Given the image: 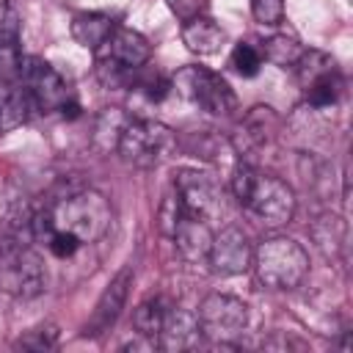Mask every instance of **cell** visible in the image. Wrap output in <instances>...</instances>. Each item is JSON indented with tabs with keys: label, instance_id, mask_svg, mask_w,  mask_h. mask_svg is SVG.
I'll use <instances>...</instances> for the list:
<instances>
[{
	"label": "cell",
	"instance_id": "cell-1",
	"mask_svg": "<svg viewBox=\"0 0 353 353\" xmlns=\"http://www.w3.org/2000/svg\"><path fill=\"white\" fill-rule=\"evenodd\" d=\"M229 185H232L234 199H237L262 226L279 229V226H284V223L292 221L295 207H298V199H295V190H292L281 176L265 174V171H259L254 163L240 160V163L232 168Z\"/></svg>",
	"mask_w": 353,
	"mask_h": 353
},
{
	"label": "cell",
	"instance_id": "cell-2",
	"mask_svg": "<svg viewBox=\"0 0 353 353\" xmlns=\"http://www.w3.org/2000/svg\"><path fill=\"white\" fill-rule=\"evenodd\" d=\"M251 268L265 290L287 292L301 287L309 276V254L298 240L287 234H270L254 248Z\"/></svg>",
	"mask_w": 353,
	"mask_h": 353
},
{
	"label": "cell",
	"instance_id": "cell-3",
	"mask_svg": "<svg viewBox=\"0 0 353 353\" xmlns=\"http://www.w3.org/2000/svg\"><path fill=\"white\" fill-rule=\"evenodd\" d=\"M47 212H50L52 229L72 232L74 237H80V243H97L99 237L108 234L113 223L110 201L91 188L61 196L52 207H47Z\"/></svg>",
	"mask_w": 353,
	"mask_h": 353
},
{
	"label": "cell",
	"instance_id": "cell-4",
	"mask_svg": "<svg viewBox=\"0 0 353 353\" xmlns=\"http://www.w3.org/2000/svg\"><path fill=\"white\" fill-rule=\"evenodd\" d=\"M176 132L168 124L154 119H130L116 152L135 168H157L176 152Z\"/></svg>",
	"mask_w": 353,
	"mask_h": 353
},
{
	"label": "cell",
	"instance_id": "cell-5",
	"mask_svg": "<svg viewBox=\"0 0 353 353\" xmlns=\"http://www.w3.org/2000/svg\"><path fill=\"white\" fill-rule=\"evenodd\" d=\"M47 287V273L41 256L28 243L0 240V290L30 301Z\"/></svg>",
	"mask_w": 353,
	"mask_h": 353
},
{
	"label": "cell",
	"instance_id": "cell-6",
	"mask_svg": "<svg viewBox=\"0 0 353 353\" xmlns=\"http://www.w3.org/2000/svg\"><path fill=\"white\" fill-rule=\"evenodd\" d=\"M171 88H176L185 99H190L193 105H199L204 113L215 119H226L237 110V94L232 91V85L207 66L179 69L176 77L171 80Z\"/></svg>",
	"mask_w": 353,
	"mask_h": 353
},
{
	"label": "cell",
	"instance_id": "cell-7",
	"mask_svg": "<svg viewBox=\"0 0 353 353\" xmlns=\"http://www.w3.org/2000/svg\"><path fill=\"white\" fill-rule=\"evenodd\" d=\"M196 317H199V325H201V336H207L212 345L234 347L237 336L248 325V306H245V301H240L234 295L210 292L199 303Z\"/></svg>",
	"mask_w": 353,
	"mask_h": 353
},
{
	"label": "cell",
	"instance_id": "cell-8",
	"mask_svg": "<svg viewBox=\"0 0 353 353\" xmlns=\"http://www.w3.org/2000/svg\"><path fill=\"white\" fill-rule=\"evenodd\" d=\"M174 190L182 199V207L204 221H212L223 212V188L218 179L199 168H179L174 176Z\"/></svg>",
	"mask_w": 353,
	"mask_h": 353
},
{
	"label": "cell",
	"instance_id": "cell-9",
	"mask_svg": "<svg viewBox=\"0 0 353 353\" xmlns=\"http://www.w3.org/2000/svg\"><path fill=\"white\" fill-rule=\"evenodd\" d=\"M17 72L22 77L25 91L30 94L33 108H39L41 113L61 110V105L69 99V88H66L63 77L47 61H41L36 55H25V58H19Z\"/></svg>",
	"mask_w": 353,
	"mask_h": 353
},
{
	"label": "cell",
	"instance_id": "cell-10",
	"mask_svg": "<svg viewBox=\"0 0 353 353\" xmlns=\"http://www.w3.org/2000/svg\"><path fill=\"white\" fill-rule=\"evenodd\" d=\"M132 279H135L132 265H124V268L108 281V287H105L102 295L97 298V306H94L88 323L83 325V336H85V339H99V336H105V334L116 325V320L121 317V312H124V306H127Z\"/></svg>",
	"mask_w": 353,
	"mask_h": 353
},
{
	"label": "cell",
	"instance_id": "cell-11",
	"mask_svg": "<svg viewBox=\"0 0 353 353\" xmlns=\"http://www.w3.org/2000/svg\"><path fill=\"white\" fill-rule=\"evenodd\" d=\"M254 248L248 234L240 226H223L218 234H212V245L207 254V262L212 273L218 276H240L251 268Z\"/></svg>",
	"mask_w": 353,
	"mask_h": 353
},
{
	"label": "cell",
	"instance_id": "cell-12",
	"mask_svg": "<svg viewBox=\"0 0 353 353\" xmlns=\"http://www.w3.org/2000/svg\"><path fill=\"white\" fill-rule=\"evenodd\" d=\"M276 127H279V116L273 113V108H268V105L251 108L248 116L237 124V130L232 135V152L248 163V154H256L262 146L270 143Z\"/></svg>",
	"mask_w": 353,
	"mask_h": 353
},
{
	"label": "cell",
	"instance_id": "cell-13",
	"mask_svg": "<svg viewBox=\"0 0 353 353\" xmlns=\"http://www.w3.org/2000/svg\"><path fill=\"white\" fill-rule=\"evenodd\" d=\"M157 336H160V347H163V350H171V353L196 347L199 339H201V325H199L196 312H190V309H185V306H171V309H165L163 328H160Z\"/></svg>",
	"mask_w": 353,
	"mask_h": 353
},
{
	"label": "cell",
	"instance_id": "cell-14",
	"mask_svg": "<svg viewBox=\"0 0 353 353\" xmlns=\"http://www.w3.org/2000/svg\"><path fill=\"white\" fill-rule=\"evenodd\" d=\"M179 248V254L188 259V262H201L207 259L210 254V245H212V229L204 218H196L190 212L182 215V221L176 223L174 229V237H171Z\"/></svg>",
	"mask_w": 353,
	"mask_h": 353
},
{
	"label": "cell",
	"instance_id": "cell-15",
	"mask_svg": "<svg viewBox=\"0 0 353 353\" xmlns=\"http://www.w3.org/2000/svg\"><path fill=\"white\" fill-rule=\"evenodd\" d=\"M182 44L193 55H215L226 44V30L210 17H193L182 22Z\"/></svg>",
	"mask_w": 353,
	"mask_h": 353
},
{
	"label": "cell",
	"instance_id": "cell-16",
	"mask_svg": "<svg viewBox=\"0 0 353 353\" xmlns=\"http://www.w3.org/2000/svg\"><path fill=\"white\" fill-rule=\"evenodd\" d=\"M108 55L121 61L130 69H141L152 58V44L143 33L132 28H116L108 39Z\"/></svg>",
	"mask_w": 353,
	"mask_h": 353
},
{
	"label": "cell",
	"instance_id": "cell-17",
	"mask_svg": "<svg viewBox=\"0 0 353 353\" xmlns=\"http://www.w3.org/2000/svg\"><path fill=\"white\" fill-rule=\"evenodd\" d=\"M69 30H72V39L80 47L97 50V47L108 44V39L116 30V25H113V17H108L102 11H80V14L72 17Z\"/></svg>",
	"mask_w": 353,
	"mask_h": 353
},
{
	"label": "cell",
	"instance_id": "cell-18",
	"mask_svg": "<svg viewBox=\"0 0 353 353\" xmlns=\"http://www.w3.org/2000/svg\"><path fill=\"white\" fill-rule=\"evenodd\" d=\"M30 110H33V102L22 83L19 85L0 83V132H11V130L22 127L28 121Z\"/></svg>",
	"mask_w": 353,
	"mask_h": 353
},
{
	"label": "cell",
	"instance_id": "cell-19",
	"mask_svg": "<svg viewBox=\"0 0 353 353\" xmlns=\"http://www.w3.org/2000/svg\"><path fill=\"white\" fill-rule=\"evenodd\" d=\"M309 234H312L317 251H320L325 259H331V256H336V254L342 251V245H345V221H342L339 215H334V212H323V215H317V218L312 221Z\"/></svg>",
	"mask_w": 353,
	"mask_h": 353
},
{
	"label": "cell",
	"instance_id": "cell-20",
	"mask_svg": "<svg viewBox=\"0 0 353 353\" xmlns=\"http://www.w3.org/2000/svg\"><path fill=\"white\" fill-rule=\"evenodd\" d=\"M130 116L121 110V108H105L97 121H94V135H91V143L97 146V152L108 154L113 149H119V141H121V132L127 127Z\"/></svg>",
	"mask_w": 353,
	"mask_h": 353
},
{
	"label": "cell",
	"instance_id": "cell-21",
	"mask_svg": "<svg viewBox=\"0 0 353 353\" xmlns=\"http://www.w3.org/2000/svg\"><path fill=\"white\" fill-rule=\"evenodd\" d=\"M303 50H306V47H303L295 36H287V33H273V36L265 39V44H262L265 61H270V63L279 66V69H295V63L301 61Z\"/></svg>",
	"mask_w": 353,
	"mask_h": 353
},
{
	"label": "cell",
	"instance_id": "cell-22",
	"mask_svg": "<svg viewBox=\"0 0 353 353\" xmlns=\"http://www.w3.org/2000/svg\"><path fill=\"white\" fill-rule=\"evenodd\" d=\"M295 72H298V80L301 85L306 88L309 83L320 80V77H328V74H336V61L320 50H303L301 61L295 63Z\"/></svg>",
	"mask_w": 353,
	"mask_h": 353
},
{
	"label": "cell",
	"instance_id": "cell-23",
	"mask_svg": "<svg viewBox=\"0 0 353 353\" xmlns=\"http://www.w3.org/2000/svg\"><path fill=\"white\" fill-rule=\"evenodd\" d=\"M163 317H165V306L160 298H146L135 306L132 312V328L138 331V336H149L154 339L163 328Z\"/></svg>",
	"mask_w": 353,
	"mask_h": 353
},
{
	"label": "cell",
	"instance_id": "cell-24",
	"mask_svg": "<svg viewBox=\"0 0 353 353\" xmlns=\"http://www.w3.org/2000/svg\"><path fill=\"white\" fill-rule=\"evenodd\" d=\"M19 25L17 17L8 11L0 19V69L3 72H14L19 69Z\"/></svg>",
	"mask_w": 353,
	"mask_h": 353
},
{
	"label": "cell",
	"instance_id": "cell-25",
	"mask_svg": "<svg viewBox=\"0 0 353 353\" xmlns=\"http://www.w3.org/2000/svg\"><path fill=\"white\" fill-rule=\"evenodd\" d=\"M306 102L314 108V110H328L339 102V91H342V80H339V72L336 74H328V77H320L314 83H309L306 88Z\"/></svg>",
	"mask_w": 353,
	"mask_h": 353
},
{
	"label": "cell",
	"instance_id": "cell-26",
	"mask_svg": "<svg viewBox=\"0 0 353 353\" xmlns=\"http://www.w3.org/2000/svg\"><path fill=\"white\" fill-rule=\"evenodd\" d=\"M94 72H97V80H99L105 88L116 91V88L132 85L138 69H130V66H124L121 61H116V58H110V55H102V58L97 61V69H94Z\"/></svg>",
	"mask_w": 353,
	"mask_h": 353
},
{
	"label": "cell",
	"instance_id": "cell-27",
	"mask_svg": "<svg viewBox=\"0 0 353 353\" xmlns=\"http://www.w3.org/2000/svg\"><path fill=\"white\" fill-rule=\"evenodd\" d=\"M58 336H61V331H58L55 323H41V325L25 331V334L14 342V347L33 350V353H44V350H52V347L58 345Z\"/></svg>",
	"mask_w": 353,
	"mask_h": 353
},
{
	"label": "cell",
	"instance_id": "cell-28",
	"mask_svg": "<svg viewBox=\"0 0 353 353\" xmlns=\"http://www.w3.org/2000/svg\"><path fill=\"white\" fill-rule=\"evenodd\" d=\"M185 212H188V210L182 207L179 193H176V190L165 193V199H163L160 207H157V226H160V232H163L165 237H174V229H176V223L182 221Z\"/></svg>",
	"mask_w": 353,
	"mask_h": 353
},
{
	"label": "cell",
	"instance_id": "cell-29",
	"mask_svg": "<svg viewBox=\"0 0 353 353\" xmlns=\"http://www.w3.org/2000/svg\"><path fill=\"white\" fill-rule=\"evenodd\" d=\"M232 66L240 77H256L259 74V66H262V52L245 41H240L234 50H232Z\"/></svg>",
	"mask_w": 353,
	"mask_h": 353
},
{
	"label": "cell",
	"instance_id": "cell-30",
	"mask_svg": "<svg viewBox=\"0 0 353 353\" xmlns=\"http://www.w3.org/2000/svg\"><path fill=\"white\" fill-rule=\"evenodd\" d=\"M132 83H135V88L146 97V102H163V99L171 94V80H168L165 74H160V72L143 74V77H138V80H132Z\"/></svg>",
	"mask_w": 353,
	"mask_h": 353
},
{
	"label": "cell",
	"instance_id": "cell-31",
	"mask_svg": "<svg viewBox=\"0 0 353 353\" xmlns=\"http://www.w3.org/2000/svg\"><path fill=\"white\" fill-rule=\"evenodd\" d=\"M251 3V17L265 25V28H276L284 19V0H248Z\"/></svg>",
	"mask_w": 353,
	"mask_h": 353
},
{
	"label": "cell",
	"instance_id": "cell-32",
	"mask_svg": "<svg viewBox=\"0 0 353 353\" xmlns=\"http://www.w3.org/2000/svg\"><path fill=\"white\" fill-rule=\"evenodd\" d=\"M47 245H50V254L58 256V259H69L80 251V237H74L72 232H63V229H55L50 237H47Z\"/></svg>",
	"mask_w": 353,
	"mask_h": 353
},
{
	"label": "cell",
	"instance_id": "cell-33",
	"mask_svg": "<svg viewBox=\"0 0 353 353\" xmlns=\"http://www.w3.org/2000/svg\"><path fill=\"white\" fill-rule=\"evenodd\" d=\"M165 3H168L171 14L182 22H188L193 17H201L207 11V0H165Z\"/></svg>",
	"mask_w": 353,
	"mask_h": 353
},
{
	"label": "cell",
	"instance_id": "cell-34",
	"mask_svg": "<svg viewBox=\"0 0 353 353\" xmlns=\"http://www.w3.org/2000/svg\"><path fill=\"white\" fill-rule=\"evenodd\" d=\"M61 113H63V119H77V116H80V105H77L74 99H66V102L61 105Z\"/></svg>",
	"mask_w": 353,
	"mask_h": 353
}]
</instances>
